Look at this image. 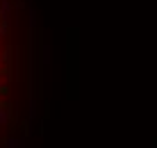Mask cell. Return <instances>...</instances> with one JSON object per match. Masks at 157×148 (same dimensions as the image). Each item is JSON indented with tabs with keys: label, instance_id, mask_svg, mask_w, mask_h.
Instances as JSON below:
<instances>
[{
	"label": "cell",
	"instance_id": "7a4b0ae2",
	"mask_svg": "<svg viewBox=\"0 0 157 148\" xmlns=\"http://www.w3.org/2000/svg\"><path fill=\"white\" fill-rule=\"evenodd\" d=\"M0 59L5 62V66H9V59H12V48H5V50L0 53Z\"/></svg>",
	"mask_w": 157,
	"mask_h": 148
},
{
	"label": "cell",
	"instance_id": "6da1fadb",
	"mask_svg": "<svg viewBox=\"0 0 157 148\" xmlns=\"http://www.w3.org/2000/svg\"><path fill=\"white\" fill-rule=\"evenodd\" d=\"M7 32H9V18L0 16V37H7Z\"/></svg>",
	"mask_w": 157,
	"mask_h": 148
}]
</instances>
